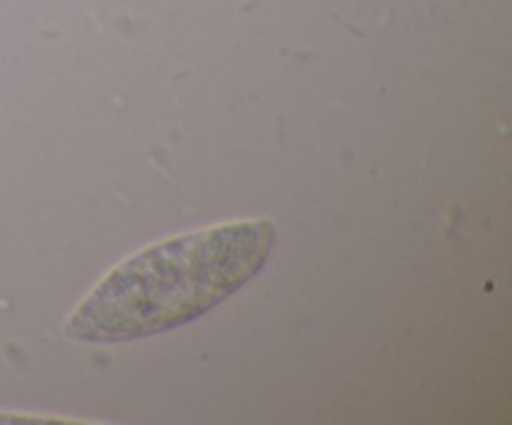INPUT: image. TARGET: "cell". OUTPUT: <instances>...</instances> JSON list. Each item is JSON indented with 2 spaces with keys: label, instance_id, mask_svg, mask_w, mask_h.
Instances as JSON below:
<instances>
[{
  "label": "cell",
  "instance_id": "6da1fadb",
  "mask_svg": "<svg viewBox=\"0 0 512 425\" xmlns=\"http://www.w3.org/2000/svg\"><path fill=\"white\" fill-rule=\"evenodd\" d=\"M275 240L273 220L245 218L145 245L75 305L65 335L113 345L193 323L265 268Z\"/></svg>",
  "mask_w": 512,
  "mask_h": 425
}]
</instances>
